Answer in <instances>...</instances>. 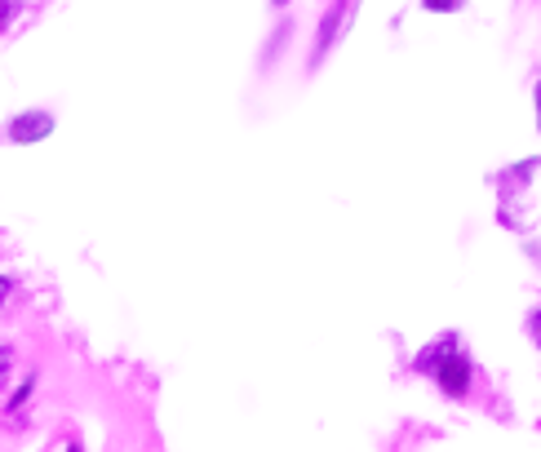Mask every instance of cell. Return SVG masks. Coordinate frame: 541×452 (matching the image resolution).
Returning <instances> with one entry per match:
<instances>
[{
    "label": "cell",
    "instance_id": "6da1fadb",
    "mask_svg": "<svg viewBox=\"0 0 541 452\" xmlns=\"http://www.w3.org/2000/svg\"><path fill=\"white\" fill-rule=\"evenodd\" d=\"M537 169H541V160L528 156V160H519V164H510V169L497 173V191H502L497 222L510 226V231H528V204H524V195H528V187H533V173Z\"/></svg>",
    "mask_w": 541,
    "mask_h": 452
},
{
    "label": "cell",
    "instance_id": "7a4b0ae2",
    "mask_svg": "<svg viewBox=\"0 0 541 452\" xmlns=\"http://www.w3.org/2000/svg\"><path fill=\"white\" fill-rule=\"evenodd\" d=\"M54 111H40V107H32V111H18L14 120L5 125V138L14 142V147H36V142H45L49 133H54Z\"/></svg>",
    "mask_w": 541,
    "mask_h": 452
},
{
    "label": "cell",
    "instance_id": "3957f363",
    "mask_svg": "<svg viewBox=\"0 0 541 452\" xmlns=\"http://www.w3.org/2000/svg\"><path fill=\"white\" fill-rule=\"evenodd\" d=\"M435 382H440V390L448 399H462L466 395V386H471V355L466 351H453L444 359V368L435 373Z\"/></svg>",
    "mask_w": 541,
    "mask_h": 452
},
{
    "label": "cell",
    "instance_id": "277c9868",
    "mask_svg": "<svg viewBox=\"0 0 541 452\" xmlns=\"http://www.w3.org/2000/svg\"><path fill=\"white\" fill-rule=\"evenodd\" d=\"M453 351H462V346H457V333H444L440 342L422 346V355L413 359V368H417V373H422V377H435V373H440V368H444V359L453 355Z\"/></svg>",
    "mask_w": 541,
    "mask_h": 452
},
{
    "label": "cell",
    "instance_id": "5b68a950",
    "mask_svg": "<svg viewBox=\"0 0 541 452\" xmlns=\"http://www.w3.org/2000/svg\"><path fill=\"white\" fill-rule=\"evenodd\" d=\"M346 18H351V5H333L329 14L320 18V36H315V54H311V63H320V58H324V49H329L333 40H338V27L346 23Z\"/></svg>",
    "mask_w": 541,
    "mask_h": 452
},
{
    "label": "cell",
    "instance_id": "8992f818",
    "mask_svg": "<svg viewBox=\"0 0 541 452\" xmlns=\"http://www.w3.org/2000/svg\"><path fill=\"white\" fill-rule=\"evenodd\" d=\"M32 390H36V373H32V377H27V382H23V386H18V390H14V399H9V413H18V408H23V404H27V399H32Z\"/></svg>",
    "mask_w": 541,
    "mask_h": 452
},
{
    "label": "cell",
    "instance_id": "52a82bcc",
    "mask_svg": "<svg viewBox=\"0 0 541 452\" xmlns=\"http://www.w3.org/2000/svg\"><path fill=\"white\" fill-rule=\"evenodd\" d=\"M9 373H14V346H0V386L9 382Z\"/></svg>",
    "mask_w": 541,
    "mask_h": 452
},
{
    "label": "cell",
    "instance_id": "ba28073f",
    "mask_svg": "<svg viewBox=\"0 0 541 452\" xmlns=\"http://www.w3.org/2000/svg\"><path fill=\"white\" fill-rule=\"evenodd\" d=\"M14 18H18V5L14 0H0V27H9Z\"/></svg>",
    "mask_w": 541,
    "mask_h": 452
},
{
    "label": "cell",
    "instance_id": "9c48e42d",
    "mask_svg": "<svg viewBox=\"0 0 541 452\" xmlns=\"http://www.w3.org/2000/svg\"><path fill=\"white\" fill-rule=\"evenodd\" d=\"M528 337H533V342L541 346V306H537L533 315H528Z\"/></svg>",
    "mask_w": 541,
    "mask_h": 452
},
{
    "label": "cell",
    "instance_id": "30bf717a",
    "mask_svg": "<svg viewBox=\"0 0 541 452\" xmlns=\"http://www.w3.org/2000/svg\"><path fill=\"white\" fill-rule=\"evenodd\" d=\"M9 293H14V280H9V275H0V306L9 302Z\"/></svg>",
    "mask_w": 541,
    "mask_h": 452
},
{
    "label": "cell",
    "instance_id": "8fae6325",
    "mask_svg": "<svg viewBox=\"0 0 541 452\" xmlns=\"http://www.w3.org/2000/svg\"><path fill=\"white\" fill-rule=\"evenodd\" d=\"M533 102H537V129H541V80L533 85Z\"/></svg>",
    "mask_w": 541,
    "mask_h": 452
}]
</instances>
